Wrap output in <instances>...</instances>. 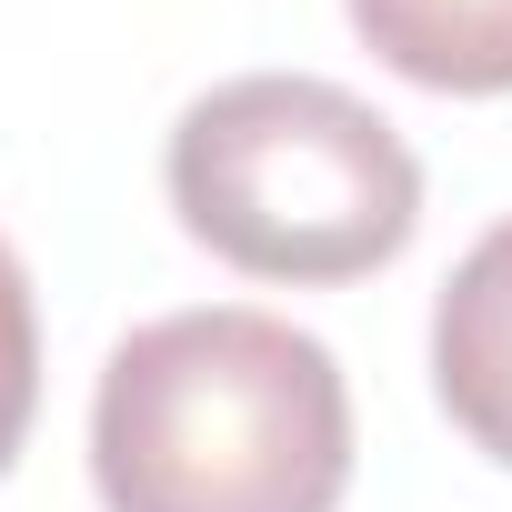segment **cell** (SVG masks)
<instances>
[{
	"instance_id": "6da1fadb",
	"label": "cell",
	"mask_w": 512,
	"mask_h": 512,
	"mask_svg": "<svg viewBox=\"0 0 512 512\" xmlns=\"http://www.w3.org/2000/svg\"><path fill=\"white\" fill-rule=\"evenodd\" d=\"M101 512H342L352 392L342 362L251 302L141 322L91 392Z\"/></svg>"
},
{
	"instance_id": "7a4b0ae2",
	"label": "cell",
	"mask_w": 512,
	"mask_h": 512,
	"mask_svg": "<svg viewBox=\"0 0 512 512\" xmlns=\"http://www.w3.org/2000/svg\"><path fill=\"white\" fill-rule=\"evenodd\" d=\"M171 211L211 262L251 282H362L422 231L412 141L312 71H251L201 91L161 151Z\"/></svg>"
},
{
	"instance_id": "3957f363",
	"label": "cell",
	"mask_w": 512,
	"mask_h": 512,
	"mask_svg": "<svg viewBox=\"0 0 512 512\" xmlns=\"http://www.w3.org/2000/svg\"><path fill=\"white\" fill-rule=\"evenodd\" d=\"M432 392L452 432L512 472V221H492L432 302Z\"/></svg>"
},
{
	"instance_id": "277c9868",
	"label": "cell",
	"mask_w": 512,
	"mask_h": 512,
	"mask_svg": "<svg viewBox=\"0 0 512 512\" xmlns=\"http://www.w3.org/2000/svg\"><path fill=\"white\" fill-rule=\"evenodd\" d=\"M342 11L372 41V61L422 91L452 101L512 91V0H342Z\"/></svg>"
},
{
	"instance_id": "5b68a950",
	"label": "cell",
	"mask_w": 512,
	"mask_h": 512,
	"mask_svg": "<svg viewBox=\"0 0 512 512\" xmlns=\"http://www.w3.org/2000/svg\"><path fill=\"white\" fill-rule=\"evenodd\" d=\"M31 412H41V312H31V272H21V251L0 241V472L21 462Z\"/></svg>"
}]
</instances>
